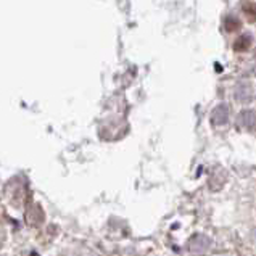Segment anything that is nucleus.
I'll return each mask as SVG.
<instances>
[{"instance_id": "nucleus-1", "label": "nucleus", "mask_w": 256, "mask_h": 256, "mask_svg": "<svg viewBox=\"0 0 256 256\" xmlns=\"http://www.w3.org/2000/svg\"><path fill=\"white\" fill-rule=\"evenodd\" d=\"M250 46H252V36L245 34V36H240V38L234 42V50H236V52H245V50L250 48Z\"/></svg>"}, {"instance_id": "nucleus-3", "label": "nucleus", "mask_w": 256, "mask_h": 256, "mask_svg": "<svg viewBox=\"0 0 256 256\" xmlns=\"http://www.w3.org/2000/svg\"><path fill=\"white\" fill-rule=\"evenodd\" d=\"M244 13H245V16L246 20L250 21V23H254L256 21V4L253 2H248L244 5Z\"/></svg>"}, {"instance_id": "nucleus-2", "label": "nucleus", "mask_w": 256, "mask_h": 256, "mask_svg": "<svg viewBox=\"0 0 256 256\" xmlns=\"http://www.w3.org/2000/svg\"><path fill=\"white\" fill-rule=\"evenodd\" d=\"M224 28H226V31H228V32H236V31H238L240 28H242V24H240V21L237 18L228 16L224 20Z\"/></svg>"}]
</instances>
